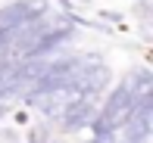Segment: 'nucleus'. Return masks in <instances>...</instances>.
<instances>
[{"label":"nucleus","instance_id":"nucleus-1","mask_svg":"<svg viewBox=\"0 0 153 143\" xmlns=\"http://www.w3.org/2000/svg\"><path fill=\"white\" fill-rule=\"evenodd\" d=\"M134 103H137V100H134V93H131V87L128 84H119L106 97L100 115L94 118V134H97V137H113L119 128H125V121H128Z\"/></svg>","mask_w":153,"mask_h":143},{"label":"nucleus","instance_id":"nucleus-3","mask_svg":"<svg viewBox=\"0 0 153 143\" xmlns=\"http://www.w3.org/2000/svg\"><path fill=\"white\" fill-rule=\"evenodd\" d=\"M88 143H113V137H94V140H88Z\"/></svg>","mask_w":153,"mask_h":143},{"label":"nucleus","instance_id":"nucleus-4","mask_svg":"<svg viewBox=\"0 0 153 143\" xmlns=\"http://www.w3.org/2000/svg\"><path fill=\"white\" fill-rule=\"evenodd\" d=\"M0 115H3V103H0Z\"/></svg>","mask_w":153,"mask_h":143},{"label":"nucleus","instance_id":"nucleus-2","mask_svg":"<svg viewBox=\"0 0 153 143\" xmlns=\"http://www.w3.org/2000/svg\"><path fill=\"white\" fill-rule=\"evenodd\" d=\"M94 118V103L88 93H75L66 106H62V131H78Z\"/></svg>","mask_w":153,"mask_h":143}]
</instances>
